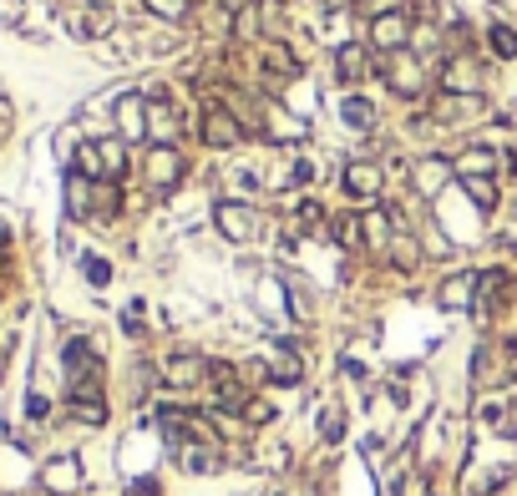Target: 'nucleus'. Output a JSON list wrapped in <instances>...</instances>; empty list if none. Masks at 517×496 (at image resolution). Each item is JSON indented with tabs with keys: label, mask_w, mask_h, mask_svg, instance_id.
Returning a JSON list of instances; mask_svg holds the SVG:
<instances>
[{
	"label": "nucleus",
	"mask_w": 517,
	"mask_h": 496,
	"mask_svg": "<svg viewBox=\"0 0 517 496\" xmlns=\"http://www.w3.org/2000/svg\"><path fill=\"white\" fill-rule=\"evenodd\" d=\"M254 16H259V36L264 41H284V6L279 0H259Z\"/></svg>",
	"instance_id": "obj_25"
},
{
	"label": "nucleus",
	"mask_w": 517,
	"mask_h": 496,
	"mask_svg": "<svg viewBox=\"0 0 517 496\" xmlns=\"http://www.w3.org/2000/svg\"><path fill=\"white\" fill-rule=\"evenodd\" d=\"M477 279H482V274H472V269H467V274H452V279H441L436 304L452 309V314H457V309H472V304H477Z\"/></svg>",
	"instance_id": "obj_14"
},
{
	"label": "nucleus",
	"mask_w": 517,
	"mask_h": 496,
	"mask_svg": "<svg viewBox=\"0 0 517 496\" xmlns=\"http://www.w3.org/2000/svg\"><path fill=\"white\" fill-rule=\"evenodd\" d=\"M178 461H183L188 471H198V476H208V471L224 466V461L213 456V446H198V441H193V446H183V451H178Z\"/></svg>",
	"instance_id": "obj_28"
},
{
	"label": "nucleus",
	"mask_w": 517,
	"mask_h": 496,
	"mask_svg": "<svg viewBox=\"0 0 517 496\" xmlns=\"http://www.w3.org/2000/svg\"><path fill=\"white\" fill-rule=\"evenodd\" d=\"M239 416H244V426H269V421L279 416V410H274V405H269L264 395H249V405L239 410Z\"/></svg>",
	"instance_id": "obj_36"
},
{
	"label": "nucleus",
	"mask_w": 517,
	"mask_h": 496,
	"mask_svg": "<svg viewBox=\"0 0 517 496\" xmlns=\"http://www.w3.org/2000/svg\"><path fill=\"white\" fill-rule=\"evenodd\" d=\"M371 46H340L335 51V76L345 81V87H355V81H365V76H371Z\"/></svg>",
	"instance_id": "obj_17"
},
{
	"label": "nucleus",
	"mask_w": 517,
	"mask_h": 496,
	"mask_svg": "<svg viewBox=\"0 0 517 496\" xmlns=\"http://www.w3.org/2000/svg\"><path fill=\"white\" fill-rule=\"evenodd\" d=\"M355 11H360V21H386V16L406 11V0H355Z\"/></svg>",
	"instance_id": "obj_35"
},
{
	"label": "nucleus",
	"mask_w": 517,
	"mask_h": 496,
	"mask_svg": "<svg viewBox=\"0 0 517 496\" xmlns=\"http://www.w3.org/2000/svg\"><path fill=\"white\" fill-rule=\"evenodd\" d=\"M92 178H82V173H71L66 168V213L77 218V223H92Z\"/></svg>",
	"instance_id": "obj_18"
},
{
	"label": "nucleus",
	"mask_w": 517,
	"mask_h": 496,
	"mask_svg": "<svg viewBox=\"0 0 517 496\" xmlns=\"http://www.w3.org/2000/svg\"><path fill=\"white\" fill-rule=\"evenodd\" d=\"M391 254V264L401 269V274H411V269H421V243L411 238V233H396V243L386 248Z\"/></svg>",
	"instance_id": "obj_26"
},
{
	"label": "nucleus",
	"mask_w": 517,
	"mask_h": 496,
	"mask_svg": "<svg viewBox=\"0 0 517 496\" xmlns=\"http://www.w3.org/2000/svg\"><path fill=\"white\" fill-rule=\"evenodd\" d=\"M360 228H365V248H391L396 243V233H391V218L381 213V208H371L360 218Z\"/></svg>",
	"instance_id": "obj_24"
},
{
	"label": "nucleus",
	"mask_w": 517,
	"mask_h": 496,
	"mask_svg": "<svg viewBox=\"0 0 517 496\" xmlns=\"http://www.w3.org/2000/svg\"><path fill=\"white\" fill-rule=\"evenodd\" d=\"M41 486L51 491V496H71L82 486V461L77 456H51L46 466H41Z\"/></svg>",
	"instance_id": "obj_12"
},
{
	"label": "nucleus",
	"mask_w": 517,
	"mask_h": 496,
	"mask_svg": "<svg viewBox=\"0 0 517 496\" xmlns=\"http://www.w3.org/2000/svg\"><path fill=\"white\" fill-rule=\"evenodd\" d=\"M497 431H502L507 441H517V400H512V405H502V416H497Z\"/></svg>",
	"instance_id": "obj_42"
},
{
	"label": "nucleus",
	"mask_w": 517,
	"mask_h": 496,
	"mask_svg": "<svg viewBox=\"0 0 517 496\" xmlns=\"http://www.w3.org/2000/svg\"><path fill=\"white\" fill-rule=\"evenodd\" d=\"M97 152H102V183H122L127 178V142L122 137H102Z\"/></svg>",
	"instance_id": "obj_22"
},
{
	"label": "nucleus",
	"mask_w": 517,
	"mask_h": 496,
	"mask_svg": "<svg viewBox=\"0 0 517 496\" xmlns=\"http://www.w3.org/2000/svg\"><path fill=\"white\" fill-rule=\"evenodd\" d=\"M487 46H492V56H497V61H517V31H512V26H502V21H497V26L487 31Z\"/></svg>",
	"instance_id": "obj_30"
},
{
	"label": "nucleus",
	"mask_w": 517,
	"mask_h": 496,
	"mask_svg": "<svg viewBox=\"0 0 517 496\" xmlns=\"http://www.w3.org/2000/svg\"><path fill=\"white\" fill-rule=\"evenodd\" d=\"M71 173L102 183V152H97V142H77V168H71Z\"/></svg>",
	"instance_id": "obj_31"
},
{
	"label": "nucleus",
	"mask_w": 517,
	"mask_h": 496,
	"mask_svg": "<svg viewBox=\"0 0 517 496\" xmlns=\"http://www.w3.org/2000/svg\"><path fill=\"white\" fill-rule=\"evenodd\" d=\"M132 496H158V481H153V476H142V481L132 486Z\"/></svg>",
	"instance_id": "obj_45"
},
{
	"label": "nucleus",
	"mask_w": 517,
	"mask_h": 496,
	"mask_svg": "<svg viewBox=\"0 0 517 496\" xmlns=\"http://www.w3.org/2000/svg\"><path fill=\"white\" fill-rule=\"evenodd\" d=\"M381 76H386V87H391L401 102H416V97L426 92V61H416L411 51L381 61Z\"/></svg>",
	"instance_id": "obj_3"
},
{
	"label": "nucleus",
	"mask_w": 517,
	"mask_h": 496,
	"mask_svg": "<svg viewBox=\"0 0 517 496\" xmlns=\"http://www.w3.org/2000/svg\"><path fill=\"white\" fill-rule=\"evenodd\" d=\"M178 132H183V122H178V107L173 102H147V137H153V147H173L178 142Z\"/></svg>",
	"instance_id": "obj_13"
},
{
	"label": "nucleus",
	"mask_w": 517,
	"mask_h": 496,
	"mask_svg": "<svg viewBox=\"0 0 517 496\" xmlns=\"http://www.w3.org/2000/svg\"><path fill=\"white\" fill-rule=\"evenodd\" d=\"M411 183H416V193H441V188H447V183H457V168H452V162L447 157H416L411 162Z\"/></svg>",
	"instance_id": "obj_10"
},
{
	"label": "nucleus",
	"mask_w": 517,
	"mask_h": 496,
	"mask_svg": "<svg viewBox=\"0 0 517 496\" xmlns=\"http://www.w3.org/2000/svg\"><path fill=\"white\" fill-rule=\"evenodd\" d=\"M462 193H467L477 208H487V213L497 208V183H492V178H462Z\"/></svg>",
	"instance_id": "obj_33"
},
{
	"label": "nucleus",
	"mask_w": 517,
	"mask_h": 496,
	"mask_svg": "<svg viewBox=\"0 0 517 496\" xmlns=\"http://www.w3.org/2000/svg\"><path fill=\"white\" fill-rule=\"evenodd\" d=\"M112 31H117V16H112L107 6H97V0H92L87 11L71 16V36H82V41H102V36H112Z\"/></svg>",
	"instance_id": "obj_16"
},
{
	"label": "nucleus",
	"mask_w": 517,
	"mask_h": 496,
	"mask_svg": "<svg viewBox=\"0 0 517 496\" xmlns=\"http://www.w3.org/2000/svg\"><path fill=\"white\" fill-rule=\"evenodd\" d=\"M411 16L406 11H396V16H386V21H371V51H386V56H401V51H411Z\"/></svg>",
	"instance_id": "obj_6"
},
{
	"label": "nucleus",
	"mask_w": 517,
	"mask_h": 496,
	"mask_svg": "<svg viewBox=\"0 0 517 496\" xmlns=\"http://www.w3.org/2000/svg\"><path fill=\"white\" fill-rule=\"evenodd\" d=\"M198 380H208V360L193 355V350H178V355L163 365V385H168V390H193Z\"/></svg>",
	"instance_id": "obj_9"
},
{
	"label": "nucleus",
	"mask_w": 517,
	"mask_h": 496,
	"mask_svg": "<svg viewBox=\"0 0 517 496\" xmlns=\"http://www.w3.org/2000/svg\"><path fill=\"white\" fill-rule=\"evenodd\" d=\"M82 274H87V284H97V289H102V284H112V264H107V259H97V254H87V259H82Z\"/></svg>",
	"instance_id": "obj_38"
},
{
	"label": "nucleus",
	"mask_w": 517,
	"mask_h": 496,
	"mask_svg": "<svg viewBox=\"0 0 517 496\" xmlns=\"http://www.w3.org/2000/svg\"><path fill=\"white\" fill-rule=\"evenodd\" d=\"M330 233H335V243H340V248H365V228H360V218H355V213L335 218V228H330Z\"/></svg>",
	"instance_id": "obj_34"
},
{
	"label": "nucleus",
	"mask_w": 517,
	"mask_h": 496,
	"mask_svg": "<svg viewBox=\"0 0 517 496\" xmlns=\"http://www.w3.org/2000/svg\"><path fill=\"white\" fill-rule=\"evenodd\" d=\"M269 127H274V132H284V137H305V122H300V117H284V112H279V117H269Z\"/></svg>",
	"instance_id": "obj_41"
},
{
	"label": "nucleus",
	"mask_w": 517,
	"mask_h": 496,
	"mask_svg": "<svg viewBox=\"0 0 517 496\" xmlns=\"http://www.w3.org/2000/svg\"><path fill=\"white\" fill-rule=\"evenodd\" d=\"M213 223H218V233H224L229 243H254L259 238V213L249 203H234V198H224L213 208Z\"/></svg>",
	"instance_id": "obj_5"
},
{
	"label": "nucleus",
	"mask_w": 517,
	"mask_h": 496,
	"mask_svg": "<svg viewBox=\"0 0 517 496\" xmlns=\"http://www.w3.org/2000/svg\"><path fill=\"white\" fill-rule=\"evenodd\" d=\"M11 122H16V112H11V102H0V142L11 137Z\"/></svg>",
	"instance_id": "obj_44"
},
{
	"label": "nucleus",
	"mask_w": 517,
	"mask_h": 496,
	"mask_svg": "<svg viewBox=\"0 0 517 496\" xmlns=\"http://www.w3.org/2000/svg\"><path fill=\"white\" fill-rule=\"evenodd\" d=\"M441 92H452V97H477L482 92V71L472 56H452L447 66H441Z\"/></svg>",
	"instance_id": "obj_8"
},
{
	"label": "nucleus",
	"mask_w": 517,
	"mask_h": 496,
	"mask_svg": "<svg viewBox=\"0 0 517 496\" xmlns=\"http://www.w3.org/2000/svg\"><path fill=\"white\" fill-rule=\"evenodd\" d=\"M66 410H71V421H82V426H107V400L97 395V400H66Z\"/></svg>",
	"instance_id": "obj_27"
},
{
	"label": "nucleus",
	"mask_w": 517,
	"mask_h": 496,
	"mask_svg": "<svg viewBox=\"0 0 517 496\" xmlns=\"http://www.w3.org/2000/svg\"><path fill=\"white\" fill-rule=\"evenodd\" d=\"M6 243H11V228H6V218H0V254H6Z\"/></svg>",
	"instance_id": "obj_47"
},
{
	"label": "nucleus",
	"mask_w": 517,
	"mask_h": 496,
	"mask_svg": "<svg viewBox=\"0 0 517 496\" xmlns=\"http://www.w3.org/2000/svg\"><path fill=\"white\" fill-rule=\"evenodd\" d=\"M452 168H457V183L462 178H492V168H497V152L482 142V147H467L457 162H452Z\"/></svg>",
	"instance_id": "obj_20"
},
{
	"label": "nucleus",
	"mask_w": 517,
	"mask_h": 496,
	"mask_svg": "<svg viewBox=\"0 0 517 496\" xmlns=\"http://www.w3.org/2000/svg\"><path fill=\"white\" fill-rule=\"evenodd\" d=\"M117 208H122V183H97L92 188V223L117 218Z\"/></svg>",
	"instance_id": "obj_23"
},
{
	"label": "nucleus",
	"mask_w": 517,
	"mask_h": 496,
	"mask_svg": "<svg viewBox=\"0 0 517 496\" xmlns=\"http://www.w3.org/2000/svg\"><path fill=\"white\" fill-rule=\"evenodd\" d=\"M320 436H325V441H330V446H335V441H340V436H345V416H340V410H335V405H330V410H325V421H320Z\"/></svg>",
	"instance_id": "obj_39"
},
{
	"label": "nucleus",
	"mask_w": 517,
	"mask_h": 496,
	"mask_svg": "<svg viewBox=\"0 0 517 496\" xmlns=\"http://www.w3.org/2000/svg\"><path fill=\"white\" fill-rule=\"evenodd\" d=\"M512 168H517V147H512Z\"/></svg>",
	"instance_id": "obj_48"
},
{
	"label": "nucleus",
	"mask_w": 517,
	"mask_h": 496,
	"mask_svg": "<svg viewBox=\"0 0 517 496\" xmlns=\"http://www.w3.org/2000/svg\"><path fill=\"white\" fill-rule=\"evenodd\" d=\"M340 117H345L350 127H376V107L365 102V97H355V92L340 102Z\"/></svg>",
	"instance_id": "obj_29"
},
{
	"label": "nucleus",
	"mask_w": 517,
	"mask_h": 496,
	"mask_svg": "<svg viewBox=\"0 0 517 496\" xmlns=\"http://www.w3.org/2000/svg\"><path fill=\"white\" fill-rule=\"evenodd\" d=\"M183 173H188V157L178 147H147L142 178H147V188H153V193H173L183 183Z\"/></svg>",
	"instance_id": "obj_2"
},
{
	"label": "nucleus",
	"mask_w": 517,
	"mask_h": 496,
	"mask_svg": "<svg viewBox=\"0 0 517 496\" xmlns=\"http://www.w3.org/2000/svg\"><path fill=\"white\" fill-rule=\"evenodd\" d=\"M112 117H117V137L122 142H147V97H137V92L117 97Z\"/></svg>",
	"instance_id": "obj_7"
},
{
	"label": "nucleus",
	"mask_w": 517,
	"mask_h": 496,
	"mask_svg": "<svg viewBox=\"0 0 517 496\" xmlns=\"http://www.w3.org/2000/svg\"><path fill=\"white\" fill-rule=\"evenodd\" d=\"M289 314H294V319H310V314H315V309H310V294H305L300 284L289 289Z\"/></svg>",
	"instance_id": "obj_40"
},
{
	"label": "nucleus",
	"mask_w": 517,
	"mask_h": 496,
	"mask_svg": "<svg viewBox=\"0 0 517 496\" xmlns=\"http://www.w3.org/2000/svg\"><path fill=\"white\" fill-rule=\"evenodd\" d=\"M436 46H441V31H436L431 21H421V26L411 31V56H416V61H431Z\"/></svg>",
	"instance_id": "obj_32"
},
{
	"label": "nucleus",
	"mask_w": 517,
	"mask_h": 496,
	"mask_svg": "<svg viewBox=\"0 0 517 496\" xmlns=\"http://www.w3.org/2000/svg\"><path fill=\"white\" fill-rule=\"evenodd\" d=\"M269 380H274V385H300V380H305V360L294 355V345H279V350H274Z\"/></svg>",
	"instance_id": "obj_21"
},
{
	"label": "nucleus",
	"mask_w": 517,
	"mask_h": 496,
	"mask_svg": "<svg viewBox=\"0 0 517 496\" xmlns=\"http://www.w3.org/2000/svg\"><path fill=\"white\" fill-rule=\"evenodd\" d=\"M305 66H300V56H294L284 41H269V51H264V81L269 87H284V81H294Z\"/></svg>",
	"instance_id": "obj_15"
},
{
	"label": "nucleus",
	"mask_w": 517,
	"mask_h": 496,
	"mask_svg": "<svg viewBox=\"0 0 517 496\" xmlns=\"http://www.w3.org/2000/svg\"><path fill=\"white\" fill-rule=\"evenodd\" d=\"M61 365H66L71 400H97V395H102V355H97L87 340H71L66 355H61Z\"/></svg>",
	"instance_id": "obj_1"
},
{
	"label": "nucleus",
	"mask_w": 517,
	"mask_h": 496,
	"mask_svg": "<svg viewBox=\"0 0 517 496\" xmlns=\"http://www.w3.org/2000/svg\"><path fill=\"white\" fill-rule=\"evenodd\" d=\"M345 193L350 198H360V203H376L381 198V188H386V178H381V168L376 162H345Z\"/></svg>",
	"instance_id": "obj_11"
},
{
	"label": "nucleus",
	"mask_w": 517,
	"mask_h": 496,
	"mask_svg": "<svg viewBox=\"0 0 517 496\" xmlns=\"http://www.w3.org/2000/svg\"><path fill=\"white\" fill-rule=\"evenodd\" d=\"M147 11H153L158 21H188V6L193 0H142Z\"/></svg>",
	"instance_id": "obj_37"
},
{
	"label": "nucleus",
	"mask_w": 517,
	"mask_h": 496,
	"mask_svg": "<svg viewBox=\"0 0 517 496\" xmlns=\"http://www.w3.org/2000/svg\"><path fill=\"white\" fill-rule=\"evenodd\" d=\"M512 299V279L502 274V269H487L482 279H477V309L487 314V309H502Z\"/></svg>",
	"instance_id": "obj_19"
},
{
	"label": "nucleus",
	"mask_w": 517,
	"mask_h": 496,
	"mask_svg": "<svg viewBox=\"0 0 517 496\" xmlns=\"http://www.w3.org/2000/svg\"><path fill=\"white\" fill-rule=\"evenodd\" d=\"M249 6H259V0H224V11H229V16H239V11H249Z\"/></svg>",
	"instance_id": "obj_46"
},
{
	"label": "nucleus",
	"mask_w": 517,
	"mask_h": 496,
	"mask_svg": "<svg viewBox=\"0 0 517 496\" xmlns=\"http://www.w3.org/2000/svg\"><path fill=\"white\" fill-rule=\"evenodd\" d=\"M198 132H203V142L213 147V152H229V147H239L249 132H244V122L224 107V102H213L208 112H203V122H198Z\"/></svg>",
	"instance_id": "obj_4"
},
{
	"label": "nucleus",
	"mask_w": 517,
	"mask_h": 496,
	"mask_svg": "<svg viewBox=\"0 0 517 496\" xmlns=\"http://www.w3.org/2000/svg\"><path fill=\"white\" fill-rule=\"evenodd\" d=\"M46 410H51V405H46L41 395H31V400H26V416H31V421H46Z\"/></svg>",
	"instance_id": "obj_43"
}]
</instances>
